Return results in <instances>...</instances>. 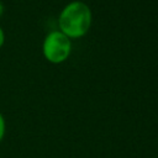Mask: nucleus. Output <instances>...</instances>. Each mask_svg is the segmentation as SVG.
Segmentation results:
<instances>
[{
	"label": "nucleus",
	"mask_w": 158,
	"mask_h": 158,
	"mask_svg": "<svg viewBox=\"0 0 158 158\" xmlns=\"http://www.w3.org/2000/svg\"><path fill=\"white\" fill-rule=\"evenodd\" d=\"M93 22V14L88 4L80 0L68 2L59 12L58 30L70 40L84 37Z\"/></svg>",
	"instance_id": "f257e3e1"
},
{
	"label": "nucleus",
	"mask_w": 158,
	"mask_h": 158,
	"mask_svg": "<svg viewBox=\"0 0 158 158\" xmlns=\"http://www.w3.org/2000/svg\"><path fill=\"white\" fill-rule=\"evenodd\" d=\"M72 53V40L59 30L48 32L42 42V54L52 64L65 62Z\"/></svg>",
	"instance_id": "f03ea898"
},
{
	"label": "nucleus",
	"mask_w": 158,
	"mask_h": 158,
	"mask_svg": "<svg viewBox=\"0 0 158 158\" xmlns=\"http://www.w3.org/2000/svg\"><path fill=\"white\" fill-rule=\"evenodd\" d=\"M5 135H6V121L4 115L0 112V143L5 138Z\"/></svg>",
	"instance_id": "7ed1b4c3"
},
{
	"label": "nucleus",
	"mask_w": 158,
	"mask_h": 158,
	"mask_svg": "<svg viewBox=\"0 0 158 158\" xmlns=\"http://www.w3.org/2000/svg\"><path fill=\"white\" fill-rule=\"evenodd\" d=\"M4 43H5V31H4V28L0 26V48L4 46Z\"/></svg>",
	"instance_id": "20e7f679"
},
{
	"label": "nucleus",
	"mask_w": 158,
	"mask_h": 158,
	"mask_svg": "<svg viewBox=\"0 0 158 158\" xmlns=\"http://www.w3.org/2000/svg\"><path fill=\"white\" fill-rule=\"evenodd\" d=\"M4 11H5V7H4V4L0 1V17L4 15Z\"/></svg>",
	"instance_id": "39448f33"
}]
</instances>
